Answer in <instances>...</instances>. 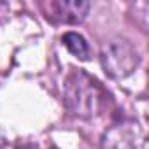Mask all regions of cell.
<instances>
[{
	"mask_svg": "<svg viewBox=\"0 0 149 149\" xmlns=\"http://www.w3.org/2000/svg\"><path fill=\"white\" fill-rule=\"evenodd\" d=\"M39 7L53 23L77 25L88 16L91 4L81 0H47V2H40Z\"/></svg>",
	"mask_w": 149,
	"mask_h": 149,
	"instance_id": "277c9868",
	"label": "cell"
},
{
	"mask_svg": "<svg viewBox=\"0 0 149 149\" xmlns=\"http://www.w3.org/2000/svg\"><path fill=\"white\" fill-rule=\"evenodd\" d=\"M6 144H7L6 135H4V132H2V130H0V149H4V147H6Z\"/></svg>",
	"mask_w": 149,
	"mask_h": 149,
	"instance_id": "8992f818",
	"label": "cell"
},
{
	"mask_svg": "<svg viewBox=\"0 0 149 149\" xmlns=\"http://www.w3.org/2000/svg\"><path fill=\"white\" fill-rule=\"evenodd\" d=\"M100 61L107 76L112 79H125L139 67L140 56L130 42L114 40L102 47Z\"/></svg>",
	"mask_w": 149,
	"mask_h": 149,
	"instance_id": "7a4b0ae2",
	"label": "cell"
},
{
	"mask_svg": "<svg viewBox=\"0 0 149 149\" xmlns=\"http://www.w3.org/2000/svg\"><path fill=\"white\" fill-rule=\"evenodd\" d=\"M65 107L77 118H95L107 104V91L84 70L74 68L63 86Z\"/></svg>",
	"mask_w": 149,
	"mask_h": 149,
	"instance_id": "6da1fadb",
	"label": "cell"
},
{
	"mask_svg": "<svg viewBox=\"0 0 149 149\" xmlns=\"http://www.w3.org/2000/svg\"><path fill=\"white\" fill-rule=\"evenodd\" d=\"M61 40H63L65 47L76 58L84 60V61H88L91 58V49H90V46H88V42H86V39L83 35H79L76 32H67L61 37Z\"/></svg>",
	"mask_w": 149,
	"mask_h": 149,
	"instance_id": "5b68a950",
	"label": "cell"
},
{
	"mask_svg": "<svg viewBox=\"0 0 149 149\" xmlns=\"http://www.w3.org/2000/svg\"><path fill=\"white\" fill-rule=\"evenodd\" d=\"M102 149H147L146 130L137 121H119L104 133Z\"/></svg>",
	"mask_w": 149,
	"mask_h": 149,
	"instance_id": "3957f363",
	"label": "cell"
}]
</instances>
